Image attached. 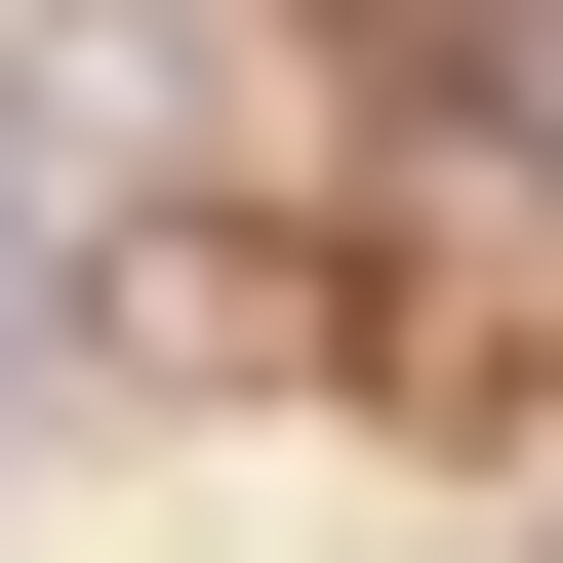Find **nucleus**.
I'll return each mask as SVG.
<instances>
[]
</instances>
